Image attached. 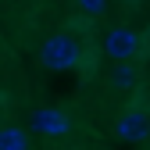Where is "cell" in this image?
I'll use <instances>...</instances> for the list:
<instances>
[{"instance_id":"obj_1","label":"cell","mask_w":150,"mask_h":150,"mask_svg":"<svg viewBox=\"0 0 150 150\" xmlns=\"http://www.w3.org/2000/svg\"><path fill=\"white\" fill-rule=\"evenodd\" d=\"M79 61H82V47H79L75 36L57 32V36H50V40L40 47V64L50 68V71H68V68H75Z\"/></svg>"},{"instance_id":"obj_2","label":"cell","mask_w":150,"mask_h":150,"mask_svg":"<svg viewBox=\"0 0 150 150\" xmlns=\"http://www.w3.org/2000/svg\"><path fill=\"white\" fill-rule=\"evenodd\" d=\"M104 54H107V57H115V61H132L136 54H139V32L129 29V25L111 29L107 40H104Z\"/></svg>"},{"instance_id":"obj_3","label":"cell","mask_w":150,"mask_h":150,"mask_svg":"<svg viewBox=\"0 0 150 150\" xmlns=\"http://www.w3.org/2000/svg\"><path fill=\"white\" fill-rule=\"evenodd\" d=\"M115 132L125 143H143L150 136V118L143 115V111H125V115L118 118V125H115Z\"/></svg>"},{"instance_id":"obj_4","label":"cell","mask_w":150,"mask_h":150,"mask_svg":"<svg viewBox=\"0 0 150 150\" xmlns=\"http://www.w3.org/2000/svg\"><path fill=\"white\" fill-rule=\"evenodd\" d=\"M111 82H115V89H132L136 86V68H132V61H118V68L111 71Z\"/></svg>"},{"instance_id":"obj_5","label":"cell","mask_w":150,"mask_h":150,"mask_svg":"<svg viewBox=\"0 0 150 150\" xmlns=\"http://www.w3.org/2000/svg\"><path fill=\"white\" fill-rule=\"evenodd\" d=\"M0 150H29L22 129H0Z\"/></svg>"},{"instance_id":"obj_6","label":"cell","mask_w":150,"mask_h":150,"mask_svg":"<svg viewBox=\"0 0 150 150\" xmlns=\"http://www.w3.org/2000/svg\"><path fill=\"white\" fill-rule=\"evenodd\" d=\"M75 7H79L86 18H97V14L107 11V0H75Z\"/></svg>"}]
</instances>
